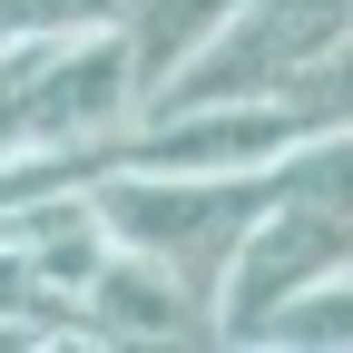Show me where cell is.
I'll return each mask as SVG.
<instances>
[{"mask_svg":"<svg viewBox=\"0 0 353 353\" xmlns=\"http://www.w3.org/2000/svg\"><path fill=\"white\" fill-rule=\"evenodd\" d=\"M294 167H265V176H148V167H88V216L118 255H148L157 275H176L196 304L226 275V245L255 226L265 206L285 196Z\"/></svg>","mask_w":353,"mask_h":353,"instance_id":"cell-1","label":"cell"},{"mask_svg":"<svg viewBox=\"0 0 353 353\" xmlns=\"http://www.w3.org/2000/svg\"><path fill=\"white\" fill-rule=\"evenodd\" d=\"M343 255H353V226H343V138H324V148L294 157L285 196L226 245V275H216V294H206L216 343H245L265 314H275V304L334 285Z\"/></svg>","mask_w":353,"mask_h":353,"instance_id":"cell-2","label":"cell"},{"mask_svg":"<svg viewBox=\"0 0 353 353\" xmlns=\"http://www.w3.org/2000/svg\"><path fill=\"white\" fill-rule=\"evenodd\" d=\"M304 148H324V128H304L294 108H148L138 128H118L99 167H148V176H265L294 167Z\"/></svg>","mask_w":353,"mask_h":353,"instance_id":"cell-3","label":"cell"},{"mask_svg":"<svg viewBox=\"0 0 353 353\" xmlns=\"http://www.w3.org/2000/svg\"><path fill=\"white\" fill-rule=\"evenodd\" d=\"M226 10H236V0H128V10L108 20V39L128 50V79H138V108L226 30Z\"/></svg>","mask_w":353,"mask_h":353,"instance_id":"cell-4","label":"cell"},{"mask_svg":"<svg viewBox=\"0 0 353 353\" xmlns=\"http://www.w3.org/2000/svg\"><path fill=\"white\" fill-rule=\"evenodd\" d=\"M245 343H255V353H353V294H343V275L314 285V294H294V304H275ZM226 353H236V343H226Z\"/></svg>","mask_w":353,"mask_h":353,"instance_id":"cell-5","label":"cell"},{"mask_svg":"<svg viewBox=\"0 0 353 353\" xmlns=\"http://www.w3.org/2000/svg\"><path fill=\"white\" fill-rule=\"evenodd\" d=\"M50 343V324H20V314H0V353H39Z\"/></svg>","mask_w":353,"mask_h":353,"instance_id":"cell-6","label":"cell"},{"mask_svg":"<svg viewBox=\"0 0 353 353\" xmlns=\"http://www.w3.org/2000/svg\"><path fill=\"white\" fill-rule=\"evenodd\" d=\"M39 353H99V343H88V334H50V343H39Z\"/></svg>","mask_w":353,"mask_h":353,"instance_id":"cell-7","label":"cell"}]
</instances>
